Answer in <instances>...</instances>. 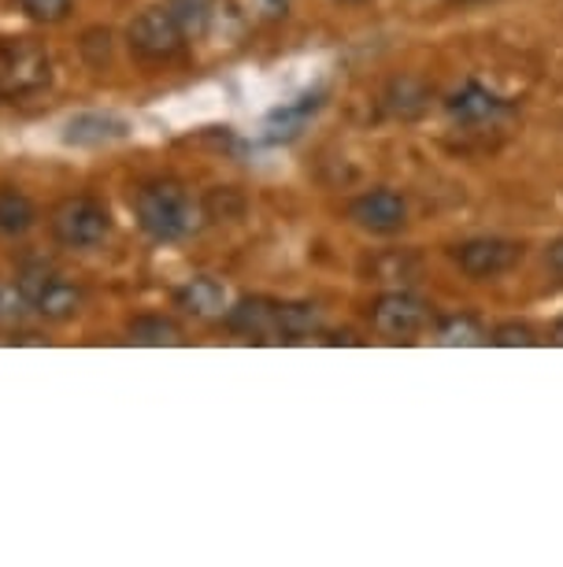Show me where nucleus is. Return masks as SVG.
<instances>
[{
  "instance_id": "1",
  "label": "nucleus",
  "mask_w": 563,
  "mask_h": 567,
  "mask_svg": "<svg viewBox=\"0 0 563 567\" xmlns=\"http://www.w3.org/2000/svg\"><path fill=\"white\" fill-rule=\"evenodd\" d=\"M134 216L153 241H183L200 227V208L175 178L145 182L134 194Z\"/></svg>"
},
{
  "instance_id": "2",
  "label": "nucleus",
  "mask_w": 563,
  "mask_h": 567,
  "mask_svg": "<svg viewBox=\"0 0 563 567\" xmlns=\"http://www.w3.org/2000/svg\"><path fill=\"white\" fill-rule=\"evenodd\" d=\"M52 238L67 249H97V245L112 234V216L101 200L93 197H67L52 208L49 216Z\"/></svg>"
},
{
  "instance_id": "3",
  "label": "nucleus",
  "mask_w": 563,
  "mask_h": 567,
  "mask_svg": "<svg viewBox=\"0 0 563 567\" xmlns=\"http://www.w3.org/2000/svg\"><path fill=\"white\" fill-rule=\"evenodd\" d=\"M19 297L30 312H38L41 319H52V323H63V319H74L82 312V290L63 278L60 271H49V267H27L23 278H19Z\"/></svg>"
},
{
  "instance_id": "4",
  "label": "nucleus",
  "mask_w": 563,
  "mask_h": 567,
  "mask_svg": "<svg viewBox=\"0 0 563 567\" xmlns=\"http://www.w3.org/2000/svg\"><path fill=\"white\" fill-rule=\"evenodd\" d=\"M52 79L49 52L27 38H15L0 45V93L8 97H30V93L45 90Z\"/></svg>"
},
{
  "instance_id": "5",
  "label": "nucleus",
  "mask_w": 563,
  "mask_h": 567,
  "mask_svg": "<svg viewBox=\"0 0 563 567\" xmlns=\"http://www.w3.org/2000/svg\"><path fill=\"white\" fill-rule=\"evenodd\" d=\"M126 41H131V52L137 60L164 63V60H175L178 52H183L186 34L167 8H145V12L134 16V23L126 27Z\"/></svg>"
},
{
  "instance_id": "6",
  "label": "nucleus",
  "mask_w": 563,
  "mask_h": 567,
  "mask_svg": "<svg viewBox=\"0 0 563 567\" xmlns=\"http://www.w3.org/2000/svg\"><path fill=\"white\" fill-rule=\"evenodd\" d=\"M427 323H430L427 301H419V297L408 290L382 293L378 301L371 305V327L386 341H411Z\"/></svg>"
},
{
  "instance_id": "7",
  "label": "nucleus",
  "mask_w": 563,
  "mask_h": 567,
  "mask_svg": "<svg viewBox=\"0 0 563 567\" xmlns=\"http://www.w3.org/2000/svg\"><path fill=\"white\" fill-rule=\"evenodd\" d=\"M452 260L460 264V271L475 282H486V278H501L512 267L523 260V245L508 241V238H471L463 245H456Z\"/></svg>"
},
{
  "instance_id": "8",
  "label": "nucleus",
  "mask_w": 563,
  "mask_h": 567,
  "mask_svg": "<svg viewBox=\"0 0 563 567\" xmlns=\"http://www.w3.org/2000/svg\"><path fill=\"white\" fill-rule=\"evenodd\" d=\"M348 219L371 234H397L408 223V200L397 189H371L348 205Z\"/></svg>"
},
{
  "instance_id": "9",
  "label": "nucleus",
  "mask_w": 563,
  "mask_h": 567,
  "mask_svg": "<svg viewBox=\"0 0 563 567\" xmlns=\"http://www.w3.org/2000/svg\"><path fill=\"white\" fill-rule=\"evenodd\" d=\"M227 327L249 341H279L282 301H271V297H246V301L227 308Z\"/></svg>"
},
{
  "instance_id": "10",
  "label": "nucleus",
  "mask_w": 563,
  "mask_h": 567,
  "mask_svg": "<svg viewBox=\"0 0 563 567\" xmlns=\"http://www.w3.org/2000/svg\"><path fill=\"white\" fill-rule=\"evenodd\" d=\"M131 134V123L119 120V115H104V112H82L74 120L63 123V145L74 148H101V145H115Z\"/></svg>"
},
{
  "instance_id": "11",
  "label": "nucleus",
  "mask_w": 563,
  "mask_h": 567,
  "mask_svg": "<svg viewBox=\"0 0 563 567\" xmlns=\"http://www.w3.org/2000/svg\"><path fill=\"white\" fill-rule=\"evenodd\" d=\"M449 112H452V120H460L467 126H482V123L501 120V115L508 112V101L490 93L486 85L467 82L463 90H456L449 97Z\"/></svg>"
},
{
  "instance_id": "12",
  "label": "nucleus",
  "mask_w": 563,
  "mask_h": 567,
  "mask_svg": "<svg viewBox=\"0 0 563 567\" xmlns=\"http://www.w3.org/2000/svg\"><path fill=\"white\" fill-rule=\"evenodd\" d=\"M175 305L183 308V312L197 316V319H216V316L227 312L230 293H227V286H222L219 278L197 275V278H189L186 286H178V290H175Z\"/></svg>"
},
{
  "instance_id": "13",
  "label": "nucleus",
  "mask_w": 563,
  "mask_h": 567,
  "mask_svg": "<svg viewBox=\"0 0 563 567\" xmlns=\"http://www.w3.org/2000/svg\"><path fill=\"white\" fill-rule=\"evenodd\" d=\"M38 223V208L23 189L0 186V234L4 238H23V234Z\"/></svg>"
},
{
  "instance_id": "14",
  "label": "nucleus",
  "mask_w": 563,
  "mask_h": 567,
  "mask_svg": "<svg viewBox=\"0 0 563 567\" xmlns=\"http://www.w3.org/2000/svg\"><path fill=\"white\" fill-rule=\"evenodd\" d=\"M134 346H183V327L167 316H137L126 327Z\"/></svg>"
},
{
  "instance_id": "15",
  "label": "nucleus",
  "mask_w": 563,
  "mask_h": 567,
  "mask_svg": "<svg viewBox=\"0 0 563 567\" xmlns=\"http://www.w3.org/2000/svg\"><path fill=\"white\" fill-rule=\"evenodd\" d=\"M216 8H219V0H167V12L178 19L186 38L205 34L211 27V19H216Z\"/></svg>"
},
{
  "instance_id": "16",
  "label": "nucleus",
  "mask_w": 563,
  "mask_h": 567,
  "mask_svg": "<svg viewBox=\"0 0 563 567\" xmlns=\"http://www.w3.org/2000/svg\"><path fill=\"white\" fill-rule=\"evenodd\" d=\"M319 327V312L315 305H301V301H282V327H279V341H301Z\"/></svg>"
},
{
  "instance_id": "17",
  "label": "nucleus",
  "mask_w": 563,
  "mask_h": 567,
  "mask_svg": "<svg viewBox=\"0 0 563 567\" xmlns=\"http://www.w3.org/2000/svg\"><path fill=\"white\" fill-rule=\"evenodd\" d=\"M438 341L441 346H482L486 327L475 316H449L438 323Z\"/></svg>"
},
{
  "instance_id": "18",
  "label": "nucleus",
  "mask_w": 563,
  "mask_h": 567,
  "mask_svg": "<svg viewBox=\"0 0 563 567\" xmlns=\"http://www.w3.org/2000/svg\"><path fill=\"white\" fill-rule=\"evenodd\" d=\"M15 4H19V12L27 19H34V23H63L74 0H15Z\"/></svg>"
},
{
  "instance_id": "19",
  "label": "nucleus",
  "mask_w": 563,
  "mask_h": 567,
  "mask_svg": "<svg viewBox=\"0 0 563 567\" xmlns=\"http://www.w3.org/2000/svg\"><path fill=\"white\" fill-rule=\"evenodd\" d=\"M490 341H493V346H508V349H512V346H523L526 349V346H534L538 338H534V330H530L526 323H504V327L493 330Z\"/></svg>"
},
{
  "instance_id": "20",
  "label": "nucleus",
  "mask_w": 563,
  "mask_h": 567,
  "mask_svg": "<svg viewBox=\"0 0 563 567\" xmlns=\"http://www.w3.org/2000/svg\"><path fill=\"white\" fill-rule=\"evenodd\" d=\"M545 260H549V267H552V275H560V278H563V238L549 245Z\"/></svg>"
},
{
  "instance_id": "21",
  "label": "nucleus",
  "mask_w": 563,
  "mask_h": 567,
  "mask_svg": "<svg viewBox=\"0 0 563 567\" xmlns=\"http://www.w3.org/2000/svg\"><path fill=\"white\" fill-rule=\"evenodd\" d=\"M4 316H12V308H8V297L0 293V319H4Z\"/></svg>"
},
{
  "instance_id": "22",
  "label": "nucleus",
  "mask_w": 563,
  "mask_h": 567,
  "mask_svg": "<svg viewBox=\"0 0 563 567\" xmlns=\"http://www.w3.org/2000/svg\"><path fill=\"white\" fill-rule=\"evenodd\" d=\"M556 341H560V346H563V319H560V323H556Z\"/></svg>"
},
{
  "instance_id": "23",
  "label": "nucleus",
  "mask_w": 563,
  "mask_h": 567,
  "mask_svg": "<svg viewBox=\"0 0 563 567\" xmlns=\"http://www.w3.org/2000/svg\"><path fill=\"white\" fill-rule=\"evenodd\" d=\"M452 4H482V0H452Z\"/></svg>"
}]
</instances>
